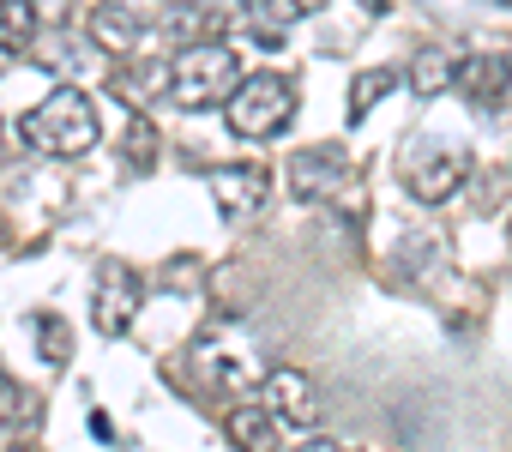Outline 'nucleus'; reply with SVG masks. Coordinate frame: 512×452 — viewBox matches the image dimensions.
Instances as JSON below:
<instances>
[{"instance_id":"5","label":"nucleus","mask_w":512,"mask_h":452,"mask_svg":"<svg viewBox=\"0 0 512 452\" xmlns=\"http://www.w3.org/2000/svg\"><path fill=\"white\" fill-rule=\"evenodd\" d=\"M139 302H145V278H139L127 260H103V266H97V296H91V326H97L103 338H121V332L133 326Z\"/></svg>"},{"instance_id":"19","label":"nucleus","mask_w":512,"mask_h":452,"mask_svg":"<svg viewBox=\"0 0 512 452\" xmlns=\"http://www.w3.org/2000/svg\"><path fill=\"white\" fill-rule=\"evenodd\" d=\"M31 326H37V338H43V356L61 368V362H67V350H73V332H67V320H55V314H37Z\"/></svg>"},{"instance_id":"14","label":"nucleus","mask_w":512,"mask_h":452,"mask_svg":"<svg viewBox=\"0 0 512 452\" xmlns=\"http://www.w3.org/2000/svg\"><path fill=\"white\" fill-rule=\"evenodd\" d=\"M223 434L235 440V452H278V416H272V410L241 404V410H229Z\"/></svg>"},{"instance_id":"13","label":"nucleus","mask_w":512,"mask_h":452,"mask_svg":"<svg viewBox=\"0 0 512 452\" xmlns=\"http://www.w3.org/2000/svg\"><path fill=\"white\" fill-rule=\"evenodd\" d=\"M43 25H67V13L61 7H25V0H7L0 7V49H13V55H25V49H37V31Z\"/></svg>"},{"instance_id":"3","label":"nucleus","mask_w":512,"mask_h":452,"mask_svg":"<svg viewBox=\"0 0 512 452\" xmlns=\"http://www.w3.org/2000/svg\"><path fill=\"white\" fill-rule=\"evenodd\" d=\"M229 109V133L241 139H272L296 121V85L284 73H247L241 91L223 103Z\"/></svg>"},{"instance_id":"21","label":"nucleus","mask_w":512,"mask_h":452,"mask_svg":"<svg viewBox=\"0 0 512 452\" xmlns=\"http://www.w3.org/2000/svg\"><path fill=\"white\" fill-rule=\"evenodd\" d=\"M0 151H7V127H0Z\"/></svg>"},{"instance_id":"15","label":"nucleus","mask_w":512,"mask_h":452,"mask_svg":"<svg viewBox=\"0 0 512 452\" xmlns=\"http://www.w3.org/2000/svg\"><path fill=\"white\" fill-rule=\"evenodd\" d=\"M458 85V61L446 55V49H422L416 61H410V91L422 97V103H434L440 91H452Z\"/></svg>"},{"instance_id":"7","label":"nucleus","mask_w":512,"mask_h":452,"mask_svg":"<svg viewBox=\"0 0 512 452\" xmlns=\"http://www.w3.org/2000/svg\"><path fill=\"white\" fill-rule=\"evenodd\" d=\"M350 181V151L344 145H308L290 157V193L296 199H332Z\"/></svg>"},{"instance_id":"16","label":"nucleus","mask_w":512,"mask_h":452,"mask_svg":"<svg viewBox=\"0 0 512 452\" xmlns=\"http://www.w3.org/2000/svg\"><path fill=\"white\" fill-rule=\"evenodd\" d=\"M43 416V404H37V392H25L13 374H0V434H25L31 422Z\"/></svg>"},{"instance_id":"2","label":"nucleus","mask_w":512,"mask_h":452,"mask_svg":"<svg viewBox=\"0 0 512 452\" xmlns=\"http://www.w3.org/2000/svg\"><path fill=\"white\" fill-rule=\"evenodd\" d=\"M19 139L31 151H43V157H85L97 145V103H91V91L61 85L49 103H37L19 121Z\"/></svg>"},{"instance_id":"12","label":"nucleus","mask_w":512,"mask_h":452,"mask_svg":"<svg viewBox=\"0 0 512 452\" xmlns=\"http://www.w3.org/2000/svg\"><path fill=\"white\" fill-rule=\"evenodd\" d=\"M302 19H308V7H302V0H247L235 25H241L253 43H266V49H272V43H278L290 25H302Z\"/></svg>"},{"instance_id":"9","label":"nucleus","mask_w":512,"mask_h":452,"mask_svg":"<svg viewBox=\"0 0 512 452\" xmlns=\"http://www.w3.org/2000/svg\"><path fill=\"white\" fill-rule=\"evenodd\" d=\"M266 410H272L278 422H296V428H308V422L320 416L314 380H308L302 368H272V374H266Z\"/></svg>"},{"instance_id":"11","label":"nucleus","mask_w":512,"mask_h":452,"mask_svg":"<svg viewBox=\"0 0 512 452\" xmlns=\"http://www.w3.org/2000/svg\"><path fill=\"white\" fill-rule=\"evenodd\" d=\"M157 31H163L175 49H205V43H217V37L229 31V13H223V7H169V13L157 19Z\"/></svg>"},{"instance_id":"1","label":"nucleus","mask_w":512,"mask_h":452,"mask_svg":"<svg viewBox=\"0 0 512 452\" xmlns=\"http://www.w3.org/2000/svg\"><path fill=\"white\" fill-rule=\"evenodd\" d=\"M163 91L175 109H211L229 103L241 91V55L229 43H205V49H175L163 61Z\"/></svg>"},{"instance_id":"8","label":"nucleus","mask_w":512,"mask_h":452,"mask_svg":"<svg viewBox=\"0 0 512 452\" xmlns=\"http://www.w3.org/2000/svg\"><path fill=\"white\" fill-rule=\"evenodd\" d=\"M163 13H133V7H91L85 13V37L109 55H133L151 31H157Z\"/></svg>"},{"instance_id":"20","label":"nucleus","mask_w":512,"mask_h":452,"mask_svg":"<svg viewBox=\"0 0 512 452\" xmlns=\"http://www.w3.org/2000/svg\"><path fill=\"white\" fill-rule=\"evenodd\" d=\"M302 452H362V446H350V440H302Z\"/></svg>"},{"instance_id":"22","label":"nucleus","mask_w":512,"mask_h":452,"mask_svg":"<svg viewBox=\"0 0 512 452\" xmlns=\"http://www.w3.org/2000/svg\"><path fill=\"white\" fill-rule=\"evenodd\" d=\"M7 452H31V446H7Z\"/></svg>"},{"instance_id":"18","label":"nucleus","mask_w":512,"mask_h":452,"mask_svg":"<svg viewBox=\"0 0 512 452\" xmlns=\"http://www.w3.org/2000/svg\"><path fill=\"white\" fill-rule=\"evenodd\" d=\"M121 151H127V163H133L139 175L157 163V127H151V115H133V121H127V139H121Z\"/></svg>"},{"instance_id":"6","label":"nucleus","mask_w":512,"mask_h":452,"mask_svg":"<svg viewBox=\"0 0 512 452\" xmlns=\"http://www.w3.org/2000/svg\"><path fill=\"white\" fill-rule=\"evenodd\" d=\"M205 181H211V199L229 223H247L272 199V169H260V163H229V169H211Z\"/></svg>"},{"instance_id":"10","label":"nucleus","mask_w":512,"mask_h":452,"mask_svg":"<svg viewBox=\"0 0 512 452\" xmlns=\"http://www.w3.org/2000/svg\"><path fill=\"white\" fill-rule=\"evenodd\" d=\"M506 85H512V55H500V49L470 55V61L458 67V97L476 103V109H494V103L506 97Z\"/></svg>"},{"instance_id":"4","label":"nucleus","mask_w":512,"mask_h":452,"mask_svg":"<svg viewBox=\"0 0 512 452\" xmlns=\"http://www.w3.org/2000/svg\"><path fill=\"white\" fill-rule=\"evenodd\" d=\"M464 175H470V157H464L458 145H446V139H410V145L398 151V181H404L416 199H428V205L452 199V193L464 187Z\"/></svg>"},{"instance_id":"17","label":"nucleus","mask_w":512,"mask_h":452,"mask_svg":"<svg viewBox=\"0 0 512 452\" xmlns=\"http://www.w3.org/2000/svg\"><path fill=\"white\" fill-rule=\"evenodd\" d=\"M392 85H398V67H368V73H356V85H350V121H368V109H374L380 97H392Z\"/></svg>"}]
</instances>
